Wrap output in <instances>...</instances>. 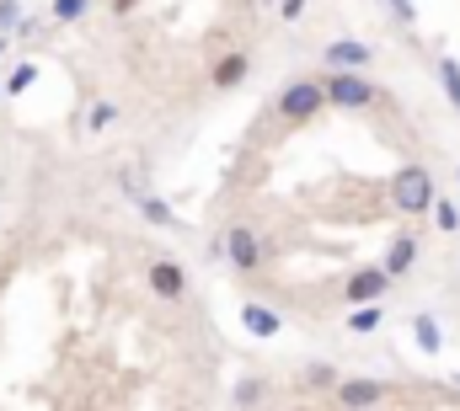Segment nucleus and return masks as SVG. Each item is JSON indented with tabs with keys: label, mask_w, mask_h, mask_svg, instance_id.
<instances>
[{
	"label": "nucleus",
	"mask_w": 460,
	"mask_h": 411,
	"mask_svg": "<svg viewBox=\"0 0 460 411\" xmlns=\"http://www.w3.org/2000/svg\"><path fill=\"white\" fill-rule=\"evenodd\" d=\"M322 107H332V97H327V81H311V75H300V81H289V86L279 92L273 112H279L284 123H311Z\"/></svg>",
	"instance_id": "obj_1"
},
{
	"label": "nucleus",
	"mask_w": 460,
	"mask_h": 411,
	"mask_svg": "<svg viewBox=\"0 0 460 411\" xmlns=\"http://www.w3.org/2000/svg\"><path fill=\"white\" fill-rule=\"evenodd\" d=\"M391 198L402 214H434V177L423 166H402L391 177Z\"/></svg>",
	"instance_id": "obj_2"
},
{
	"label": "nucleus",
	"mask_w": 460,
	"mask_h": 411,
	"mask_svg": "<svg viewBox=\"0 0 460 411\" xmlns=\"http://www.w3.org/2000/svg\"><path fill=\"white\" fill-rule=\"evenodd\" d=\"M220 257H226L235 273H257V267H262V257H268V246L257 240V230L230 224L226 235H220Z\"/></svg>",
	"instance_id": "obj_3"
},
{
	"label": "nucleus",
	"mask_w": 460,
	"mask_h": 411,
	"mask_svg": "<svg viewBox=\"0 0 460 411\" xmlns=\"http://www.w3.org/2000/svg\"><path fill=\"white\" fill-rule=\"evenodd\" d=\"M327 97H332V107L358 112V107L375 102V86L364 81V70H327Z\"/></svg>",
	"instance_id": "obj_4"
},
{
	"label": "nucleus",
	"mask_w": 460,
	"mask_h": 411,
	"mask_svg": "<svg viewBox=\"0 0 460 411\" xmlns=\"http://www.w3.org/2000/svg\"><path fill=\"white\" fill-rule=\"evenodd\" d=\"M385 289H391V267H385V262H380V267H358V273L348 278V305H375Z\"/></svg>",
	"instance_id": "obj_5"
},
{
	"label": "nucleus",
	"mask_w": 460,
	"mask_h": 411,
	"mask_svg": "<svg viewBox=\"0 0 460 411\" xmlns=\"http://www.w3.org/2000/svg\"><path fill=\"white\" fill-rule=\"evenodd\" d=\"M145 284H150L155 300H182V294H188V273H182L177 262H150Z\"/></svg>",
	"instance_id": "obj_6"
},
{
	"label": "nucleus",
	"mask_w": 460,
	"mask_h": 411,
	"mask_svg": "<svg viewBox=\"0 0 460 411\" xmlns=\"http://www.w3.org/2000/svg\"><path fill=\"white\" fill-rule=\"evenodd\" d=\"M322 59H327V70H364V65H369V43H358V38H332Z\"/></svg>",
	"instance_id": "obj_7"
},
{
	"label": "nucleus",
	"mask_w": 460,
	"mask_h": 411,
	"mask_svg": "<svg viewBox=\"0 0 460 411\" xmlns=\"http://www.w3.org/2000/svg\"><path fill=\"white\" fill-rule=\"evenodd\" d=\"M241 326L252 331V337H279L284 331V315L268 305H241Z\"/></svg>",
	"instance_id": "obj_8"
},
{
	"label": "nucleus",
	"mask_w": 460,
	"mask_h": 411,
	"mask_svg": "<svg viewBox=\"0 0 460 411\" xmlns=\"http://www.w3.org/2000/svg\"><path fill=\"white\" fill-rule=\"evenodd\" d=\"M338 401L343 407H375V401H385V385H375V380H343Z\"/></svg>",
	"instance_id": "obj_9"
},
{
	"label": "nucleus",
	"mask_w": 460,
	"mask_h": 411,
	"mask_svg": "<svg viewBox=\"0 0 460 411\" xmlns=\"http://www.w3.org/2000/svg\"><path fill=\"white\" fill-rule=\"evenodd\" d=\"M385 267H391V278H407V273L418 267V240H412V235L391 240V251H385Z\"/></svg>",
	"instance_id": "obj_10"
},
{
	"label": "nucleus",
	"mask_w": 460,
	"mask_h": 411,
	"mask_svg": "<svg viewBox=\"0 0 460 411\" xmlns=\"http://www.w3.org/2000/svg\"><path fill=\"white\" fill-rule=\"evenodd\" d=\"M246 70H252V59H246V54H226V59L215 65V86H220V92H235V86L246 81Z\"/></svg>",
	"instance_id": "obj_11"
},
{
	"label": "nucleus",
	"mask_w": 460,
	"mask_h": 411,
	"mask_svg": "<svg viewBox=\"0 0 460 411\" xmlns=\"http://www.w3.org/2000/svg\"><path fill=\"white\" fill-rule=\"evenodd\" d=\"M412 337H418V347H423V353H439V347H445V331H439V320H434V315H418V320H412Z\"/></svg>",
	"instance_id": "obj_12"
},
{
	"label": "nucleus",
	"mask_w": 460,
	"mask_h": 411,
	"mask_svg": "<svg viewBox=\"0 0 460 411\" xmlns=\"http://www.w3.org/2000/svg\"><path fill=\"white\" fill-rule=\"evenodd\" d=\"M139 214H145L150 224H161V230H172V224H177V214H172V204H166V198H150V193L139 198Z\"/></svg>",
	"instance_id": "obj_13"
},
{
	"label": "nucleus",
	"mask_w": 460,
	"mask_h": 411,
	"mask_svg": "<svg viewBox=\"0 0 460 411\" xmlns=\"http://www.w3.org/2000/svg\"><path fill=\"white\" fill-rule=\"evenodd\" d=\"M439 81H445V97H450V107L460 112V59H439Z\"/></svg>",
	"instance_id": "obj_14"
},
{
	"label": "nucleus",
	"mask_w": 460,
	"mask_h": 411,
	"mask_svg": "<svg viewBox=\"0 0 460 411\" xmlns=\"http://www.w3.org/2000/svg\"><path fill=\"white\" fill-rule=\"evenodd\" d=\"M375 326H380V310L375 305H353V315H348V331H353V337H369Z\"/></svg>",
	"instance_id": "obj_15"
},
{
	"label": "nucleus",
	"mask_w": 460,
	"mask_h": 411,
	"mask_svg": "<svg viewBox=\"0 0 460 411\" xmlns=\"http://www.w3.org/2000/svg\"><path fill=\"white\" fill-rule=\"evenodd\" d=\"M32 81H38V65H16V70L5 75V92H11V97H22Z\"/></svg>",
	"instance_id": "obj_16"
},
{
	"label": "nucleus",
	"mask_w": 460,
	"mask_h": 411,
	"mask_svg": "<svg viewBox=\"0 0 460 411\" xmlns=\"http://www.w3.org/2000/svg\"><path fill=\"white\" fill-rule=\"evenodd\" d=\"M434 224H439V235H456V230H460V208L434 198Z\"/></svg>",
	"instance_id": "obj_17"
},
{
	"label": "nucleus",
	"mask_w": 460,
	"mask_h": 411,
	"mask_svg": "<svg viewBox=\"0 0 460 411\" xmlns=\"http://www.w3.org/2000/svg\"><path fill=\"white\" fill-rule=\"evenodd\" d=\"M92 11V0H54V22H81Z\"/></svg>",
	"instance_id": "obj_18"
},
{
	"label": "nucleus",
	"mask_w": 460,
	"mask_h": 411,
	"mask_svg": "<svg viewBox=\"0 0 460 411\" xmlns=\"http://www.w3.org/2000/svg\"><path fill=\"white\" fill-rule=\"evenodd\" d=\"M22 27V0H0V32Z\"/></svg>",
	"instance_id": "obj_19"
},
{
	"label": "nucleus",
	"mask_w": 460,
	"mask_h": 411,
	"mask_svg": "<svg viewBox=\"0 0 460 411\" xmlns=\"http://www.w3.org/2000/svg\"><path fill=\"white\" fill-rule=\"evenodd\" d=\"M113 118H118V107H113V102H97L92 112H86V123H92V128H108Z\"/></svg>",
	"instance_id": "obj_20"
},
{
	"label": "nucleus",
	"mask_w": 460,
	"mask_h": 411,
	"mask_svg": "<svg viewBox=\"0 0 460 411\" xmlns=\"http://www.w3.org/2000/svg\"><path fill=\"white\" fill-rule=\"evenodd\" d=\"M385 5H391V16H396L402 27H412V22H418V5H412V0H385Z\"/></svg>",
	"instance_id": "obj_21"
},
{
	"label": "nucleus",
	"mask_w": 460,
	"mask_h": 411,
	"mask_svg": "<svg viewBox=\"0 0 460 411\" xmlns=\"http://www.w3.org/2000/svg\"><path fill=\"white\" fill-rule=\"evenodd\" d=\"M279 16H284V22H295V16H305V0H279Z\"/></svg>",
	"instance_id": "obj_22"
},
{
	"label": "nucleus",
	"mask_w": 460,
	"mask_h": 411,
	"mask_svg": "<svg viewBox=\"0 0 460 411\" xmlns=\"http://www.w3.org/2000/svg\"><path fill=\"white\" fill-rule=\"evenodd\" d=\"M235 401H246V407H252V401H262V385H241V390H235Z\"/></svg>",
	"instance_id": "obj_23"
},
{
	"label": "nucleus",
	"mask_w": 460,
	"mask_h": 411,
	"mask_svg": "<svg viewBox=\"0 0 460 411\" xmlns=\"http://www.w3.org/2000/svg\"><path fill=\"white\" fill-rule=\"evenodd\" d=\"M134 5H139V0H113V11H134Z\"/></svg>",
	"instance_id": "obj_24"
}]
</instances>
